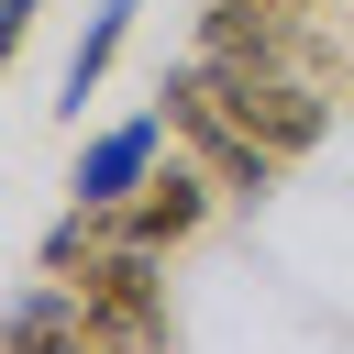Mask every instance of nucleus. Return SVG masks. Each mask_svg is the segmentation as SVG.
<instances>
[{
    "instance_id": "f257e3e1",
    "label": "nucleus",
    "mask_w": 354,
    "mask_h": 354,
    "mask_svg": "<svg viewBox=\"0 0 354 354\" xmlns=\"http://www.w3.org/2000/svg\"><path fill=\"white\" fill-rule=\"evenodd\" d=\"M155 100H166V122L188 133V155H199V166H210L221 188H243V199H254V188L277 177V155H266V144H254V133L232 122V88H221V66H210V55L166 66V88H155Z\"/></svg>"
},
{
    "instance_id": "f03ea898",
    "label": "nucleus",
    "mask_w": 354,
    "mask_h": 354,
    "mask_svg": "<svg viewBox=\"0 0 354 354\" xmlns=\"http://www.w3.org/2000/svg\"><path fill=\"white\" fill-rule=\"evenodd\" d=\"M77 299H88V343H166V277H155V243H111L77 266Z\"/></svg>"
},
{
    "instance_id": "7ed1b4c3",
    "label": "nucleus",
    "mask_w": 354,
    "mask_h": 354,
    "mask_svg": "<svg viewBox=\"0 0 354 354\" xmlns=\"http://www.w3.org/2000/svg\"><path fill=\"white\" fill-rule=\"evenodd\" d=\"M210 66H221V55H210ZM221 88H232V122H243L277 166H288V155H310V144H321V122H332V111H321V88H310V77H288L277 55H266V66H221Z\"/></svg>"
},
{
    "instance_id": "20e7f679",
    "label": "nucleus",
    "mask_w": 354,
    "mask_h": 354,
    "mask_svg": "<svg viewBox=\"0 0 354 354\" xmlns=\"http://www.w3.org/2000/svg\"><path fill=\"white\" fill-rule=\"evenodd\" d=\"M210 188H221V177H210V166H155V177H144V188H133V199H122V232H133V243H155V254H166V243H188V232H199V221H210Z\"/></svg>"
},
{
    "instance_id": "39448f33",
    "label": "nucleus",
    "mask_w": 354,
    "mask_h": 354,
    "mask_svg": "<svg viewBox=\"0 0 354 354\" xmlns=\"http://www.w3.org/2000/svg\"><path fill=\"white\" fill-rule=\"evenodd\" d=\"M177 122H166V100L155 111H133V122H111L88 155H77V199H133L144 177H155V144H166Z\"/></svg>"
},
{
    "instance_id": "423d86ee",
    "label": "nucleus",
    "mask_w": 354,
    "mask_h": 354,
    "mask_svg": "<svg viewBox=\"0 0 354 354\" xmlns=\"http://www.w3.org/2000/svg\"><path fill=\"white\" fill-rule=\"evenodd\" d=\"M299 11H310V0H210L199 55H221V66H266V55H288Z\"/></svg>"
},
{
    "instance_id": "0eeeda50",
    "label": "nucleus",
    "mask_w": 354,
    "mask_h": 354,
    "mask_svg": "<svg viewBox=\"0 0 354 354\" xmlns=\"http://www.w3.org/2000/svg\"><path fill=\"white\" fill-rule=\"evenodd\" d=\"M133 11H144V0H100V11H88V33H77V55H66V122H77V111H88V88L111 77V55H122V33H133Z\"/></svg>"
},
{
    "instance_id": "6e6552de",
    "label": "nucleus",
    "mask_w": 354,
    "mask_h": 354,
    "mask_svg": "<svg viewBox=\"0 0 354 354\" xmlns=\"http://www.w3.org/2000/svg\"><path fill=\"white\" fill-rule=\"evenodd\" d=\"M33 11H44V0H0V44H11V33L33 22Z\"/></svg>"
}]
</instances>
